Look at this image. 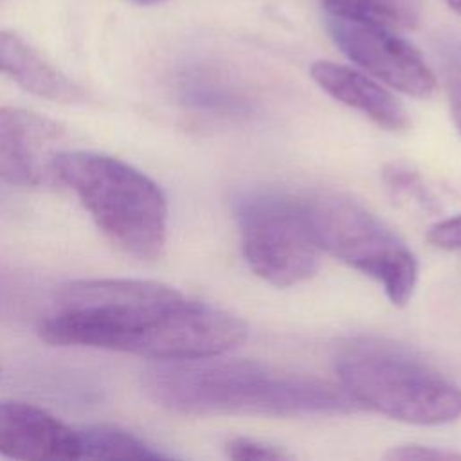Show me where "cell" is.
Here are the masks:
<instances>
[{"label":"cell","instance_id":"e0dca14e","mask_svg":"<svg viewBox=\"0 0 461 461\" xmlns=\"http://www.w3.org/2000/svg\"><path fill=\"white\" fill-rule=\"evenodd\" d=\"M387 459H402V461H409V459H432V461H439V459H461L459 452H452V450H443V448H436V447H423V445H403V447H394L387 456Z\"/></svg>","mask_w":461,"mask_h":461},{"label":"cell","instance_id":"8fae6325","mask_svg":"<svg viewBox=\"0 0 461 461\" xmlns=\"http://www.w3.org/2000/svg\"><path fill=\"white\" fill-rule=\"evenodd\" d=\"M0 74L23 90L63 104L86 101V92L49 63L38 50L9 31H0Z\"/></svg>","mask_w":461,"mask_h":461},{"label":"cell","instance_id":"8992f818","mask_svg":"<svg viewBox=\"0 0 461 461\" xmlns=\"http://www.w3.org/2000/svg\"><path fill=\"white\" fill-rule=\"evenodd\" d=\"M234 216L245 261L267 283L292 286L319 268L321 247L306 202L279 191H249L236 198Z\"/></svg>","mask_w":461,"mask_h":461},{"label":"cell","instance_id":"9a60e30c","mask_svg":"<svg viewBox=\"0 0 461 461\" xmlns=\"http://www.w3.org/2000/svg\"><path fill=\"white\" fill-rule=\"evenodd\" d=\"M225 452L230 459H258V461H277L286 459L288 456L268 443H261L249 438H234L225 443Z\"/></svg>","mask_w":461,"mask_h":461},{"label":"cell","instance_id":"d6986e66","mask_svg":"<svg viewBox=\"0 0 461 461\" xmlns=\"http://www.w3.org/2000/svg\"><path fill=\"white\" fill-rule=\"evenodd\" d=\"M131 2L137 4V5H155V4H160L164 0H131Z\"/></svg>","mask_w":461,"mask_h":461},{"label":"cell","instance_id":"ba28073f","mask_svg":"<svg viewBox=\"0 0 461 461\" xmlns=\"http://www.w3.org/2000/svg\"><path fill=\"white\" fill-rule=\"evenodd\" d=\"M63 128L36 112L0 106V180L11 185H40L54 176L56 144Z\"/></svg>","mask_w":461,"mask_h":461},{"label":"cell","instance_id":"6da1fadb","mask_svg":"<svg viewBox=\"0 0 461 461\" xmlns=\"http://www.w3.org/2000/svg\"><path fill=\"white\" fill-rule=\"evenodd\" d=\"M38 333L54 346L178 360L232 351L247 339V324L157 281L83 279L58 292Z\"/></svg>","mask_w":461,"mask_h":461},{"label":"cell","instance_id":"9c48e42d","mask_svg":"<svg viewBox=\"0 0 461 461\" xmlns=\"http://www.w3.org/2000/svg\"><path fill=\"white\" fill-rule=\"evenodd\" d=\"M0 454L23 461L79 459L77 429L41 407L0 402Z\"/></svg>","mask_w":461,"mask_h":461},{"label":"cell","instance_id":"5bb4252c","mask_svg":"<svg viewBox=\"0 0 461 461\" xmlns=\"http://www.w3.org/2000/svg\"><path fill=\"white\" fill-rule=\"evenodd\" d=\"M443 76L452 117L461 133V41H452L443 49Z\"/></svg>","mask_w":461,"mask_h":461},{"label":"cell","instance_id":"5b68a950","mask_svg":"<svg viewBox=\"0 0 461 461\" xmlns=\"http://www.w3.org/2000/svg\"><path fill=\"white\" fill-rule=\"evenodd\" d=\"M310 223L321 250L375 279L396 306L416 286L418 263L409 247L364 205L339 193L306 200Z\"/></svg>","mask_w":461,"mask_h":461},{"label":"cell","instance_id":"52a82bcc","mask_svg":"<svg viewBox=\"0 0 461 461\" xmlns=\"http://www.w3.org/2000/svg\"><path fill=\"white\" fill-rule=\"evenodd\" d=\"M326 27L335 45L375 79L420 99L434 94V72L396 31L337 16H326Z\"/></svg>","mask_w":461,"mask_h":461},{"label":"cell","instance_id":"7a4b0ae2","mask_svg":"<svg viewBox=\"0 0 461 461\" xmlns=\"http://www.w3.org/2000/svg\"><path fill=\"white\" fill-rule=\"evenodd\" d=\"M140 382L153 403L193 416L340 414L355 403L342 387L324 380L220 355L153 360Z\"/></svg>","mask_w":461,"mask_h":461},{"label":"cell","instance_id":"2e32d148","mask_svg":"<svg viewBox=\"0 0 461 461\" xmlns=\"http://www.w3.org/2000/svg\"><path fill=\"white\" fill-rule=\"evenodd\" d=\"M427 240L438 249H461V214L434 223L427 232Z\"/></svg>","mask_w":461,"mask_h":461},{"label":"cell","instance_id":"4fadbf2b","mask_svg":"<svg viewBox=\"0 0 461 461\" xmlns=\"http://www.w3.org/2000/svg\"><path fill=\"white\" fill-rule=\"evenodd\" d=\"M79 459H164L167 454L157 450L139 436L113 427L92 425L77 429Z\"/></svg>","mask_w":461,"mask_h":461},{"label":"cell","instance_id":"ac0fdd59","mask_svg":"<svg viewBox=\"0 0 461 461\" xmlns=\"http://www.w3.org/2000/svg\"><path fill=\"white\" fill-rule=\"evenodd\" d=\"M447 4L450 5V9H454L461 16V0H447Z\"/></svg>","mask_w":461,"mask_h":461},{"label":"cell","instance_id":"3957f363","mask_svg":"<svg viewBox=\"0 0 461 461\" xmlns=\"http://www.w3.org/2000/svg\"><path fill=\"white\" fill-rule=\"evenodd\" d=\"M52 173L74 191L117 249L142 261L162 254L167 203L160 187L142 171L103 153L59 151Z\"/></svg>","mask_w":461,"mask_h":461},{"label":"cell","instance_id":"7c38bea8","mask_svg":"<svg viewBox=\"0 0 461 461\" xmlns=\"http://www.w3.org/2000/svg\"><path fill=\"white\" fill-rule=\"evenodd\" d=\"M326 16L382 25L393 31L414 29L420 20L416 0H321Z\"/></svg>","mask_w":461,"mask_h":461},{"label":"cell","instance_id":"30bf717a","mask_svg":"<svg viewBox=\"0 0 461 461\" xmlns=\"http://www.w3.org/2000/svg\"><path fill=\"white\" fill-rule=\"evenodd\" d=\"M310 76L335 101L360 112L380 128L403 131L409 126V113L400 99L369 74L321 59L310 67Z\"/></svg>","mask_w":461,"mask_h":461},{"label":"cell","instance_id":"277c9868","mask_svg":"<svg viewBox=\"0 0 461 461\" xmlns=\"http://www.w3.org/2000/svg\"><path fill=\"white\" fill-rule=\"evenodd\" d=\"M340 387L393 420L441 425L461 416V389L403 346L378 337H357L335 358Z\"/></svg>","mask_w":461,"mask_h":461}]
</instances>
